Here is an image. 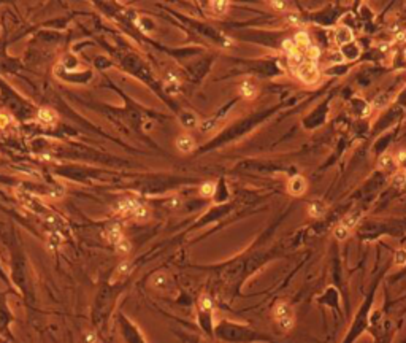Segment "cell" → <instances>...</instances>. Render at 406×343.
Returning a JSON list of instances; mask_svg holds the SVG:
<instances>
[{
	"instance_id": "2",
	"label": "cell",
	"mask_w": 406,
	"mask_h": 343,
	"mask_svg": "<svg viewBox=\"0 0 406 343\" xmlns=\"http://www.w3.org/2000/svg\"><path fill=\"white\" fill-rule=\"evenodd\" d=\"M297 75L298 78L303 81L306 85H314L316 81L319 80V69L313 61L310 62H303L302 65L297 67Z\"/></svg>"
},
{
	"instance_id": "5",
	"label": "cell",
	"mask_w": 406,
	"mask_h": 343,
	"mask_svg": "<svg viewBox=\"0 0 406 343\" xmlns=\"http://www.w3.org/2000/svg\"><path fill=\"white\" fill-rule=\"evenodd\" d=\"M287 189L292 195H302L306 191V179L300 175H295L294 178L289 181Z\"/></svg>"
},
{
	"instance_id": "8",
	"label": "cell",
	"mask_w": 406,
	"mask_h": 343,
	"mask_svg": "<svg viewBox=\"0 0 406 343\" xmlns=\"http://www.w3.org/2000/svg\"><path fill=\"white\" fill-rule=\"evenodd\" d=\"M240 94L245 97V99H254L257 95V87L253 81H243L240 86Z\"/></svg>"
},
{
	"instance_id": "1",
	"label": "cell",
	"mask_w": 406,
	"mask_h": 343,
	"mask_svg": "<svg viewBox=\"0 0 406 343\" xmlns=\"http://www.w3.org/2000/svg\"><path fill=\"white\" fill-rule=\"evenodd\" d=\"M273 316L282 331L287 332L294 328V323H295L294 308H292L287 302H278L273 308Z\"/></svg>"
},
{
	"instance_id": "23",
	"label": "cell",
	"mask_w": 406,
	"mask_h": 343,
	"mask_svg": "<svg viewBox=\"0 0 406 343\" xmlns=\"http://www.w3.org/2000/svg\"><path fill=\"white\" fill-rule=\"evenodd\" d=\"M306 54H308V57H310V59H318L319 54H321V51H319V48H318V46H310V48L306 50Z\"/></svg>"
},
{
	"instance_id": "17",
	"label": "cell",
	"mask_w": 406,
	"mask_h": 343,
	"mask_svg": "<svg viewBox=\"0 0 406 343\" xmlns=\"http://www.w3.org/2000/svg\"><path fill=\"white\" fill-rule=\"evenodd\" d=\"M351 234V229L349 227H346L344 224H338L337 227H335V231H334V235L337 237L338 240H344V239H347V235Z\"/></svg>"
},
{
	"instance_id": "21",
	"label": "cell",
	"mask_w": 406,
	"mask_h": 343,
	"mask_svg": "<svg viewBox=\"0 0 406 343\" xmlns=\"http://www.w3.org/2000/svg\"><path fill=\"white\" fill-rule=\"evenodd\" d=\"M115 248H116V250H118L119 253H123V255H127V253L131 251V242H129V240H126V239H124L123 242H119V243L116 245Z\"/></svg>"
},
{
	"instance_id": "9",
	"label": "cell",
	"mask_w": 406,
	"mask_h": 343,
	"mask_svg": "<svg viewBox=\"0 0 406 343\" xmlns=\"http://www.w3.org/2000/svg\"><path fill=\"white\" fill-rule=\"evenodd\" d=\"M308 213L313 218H321L324 213H326V205H324V202L321 200H314L311 202L310 205H308Z\"/></svg>"
},
{
	"instance_id": "13",
	"label": "cell",
	"mask_w": 406,
	"mask_h": 343,
	"mask_svg": "<svg viewBox=\"0 0 406 343\" xmlns=\"http://www.w3.org/2000/svg\"><path fill=\"white\" fill-rule=\"evenodd\" d=\"M151 284L154 286V288L164 289V288H167V284H168V276L165 273H156V275L152 276Z\"/></svg>"
},
{
	"instance_id": "24",
	"label": "cell",
	"mask_w": 406,
	"mask_h": 343,
	"mask_svg": "<svg viewBox=\"0 0 406 343\" xmlns=\"http://www.w3.org/2000/svg\"><path fill=\"white\" fill-rule=\"evenodd\" d=\"M282 46H284V50H286L289 54H290V53H294V51H297L295 43L292 42V40H284V42H282Z\"/></svg>"
},
{
	"instance_id": "16",
	"label": "cell",
	"mask_w": 406,
	"mask_h": 343,
	"mask_svg": "<svg viewBox=\"0 0 406 343\" xmlns=\"http://www.w3.org/2000/svg\"><path fill=\"white\" fill-rule=\"evenodd\" d=\"M295 43H297L298 46L305 48V50H308V48L311 46L310 37H308V34H306V32H298V34L295 35Z\"/></svg>"
},
{
	"instance_id": "14",
	"label": "cell",
	"mask_w": 406,
	"mask_h": 343,
	"mask_svg": "<svg viewBox=\"0 0 406 343\" xmlns=\"http://www.w3.org/2000/svg\"><path fill=\"white\" fill-rule=\"evenodd\" d=\"M216 192V184L213 181H206L200 186V195L203 197H211V195H214Z\"/></svg>"
},
{
	"instance_id": "12",
	"label": "cell",
	"mask_w": 406,
	"mask_h": 343,
	"mask_svg": "<svg viewBox=\"0 0 406 343\" xmlns=\"http://www.w3.org/2000/svg\"><path fill=\"white\" fill-rule=\"evenodd\" d=\"M209 6H211L209 11L213 16H222V14H225L229 3H227V2H211Z\"/></svg>"
},
{
	"instance_id": "10",
	"label": "cell",
	"mask_w": 406,
	"mask_h": 343,
	"mask_svg": "<svg viewBox=\"0 0 406 343\" xmlns=\"http://www.w3.org/2000/svg\"><path fill=\"white\" fill-rule=\"evenodd\" d=\"M378 167L381 170H386V172H392L394 167H395V161L391 154H384V156H381L379 162H378Z\"/></svg>"
},
{
	"instance_id": "27",
	"label": "cell",
	"mask_w": 406,
	"mask_h": 343,
	"mask_svg": "<svg viewBox=\"0 0 406 343\" xmlns=\"http://www.w3.org/2000/svg\"><path fill=\"white\" fill-rule=\"evenodd\" d=\"M405 158H406V153H405V151H402V153L399 154V159H400V161H403Z\"/></svg>"
},
{
	"instance_id": "3",
	"label": "cell",
	"mask_w": 406,
	"mask_h": 343,
	"mask_svg": "<svg viewBox=\"0 0 406 343\" xmlns=\"http://www.w3.org/2000/svg\"><path fill=\"white\" fill-rule=\"evenodd\" d=\"M140 205H141V203L136 202L135 199H123L116 205V211L123 216H134V213Z\"/></svg>"
},
{
	"instance_id": "11",
	"label": "cell",
	"mask_w": 406,
	"mask_h": 343,
	"mask_svg": "<svg viewBox=\"0 0 406 343\" xmlns=\"http://www.w3.org/2000/svg\"><path fill=\"white\" fill-rule=\"evenodd\" d=\"M199 308L203 313H211L213 312V300L208 296V294H202L199 300Z\"/></svg>"
},
{
	"instance_id": "26",
	"label": "cell",
	"mask_w": 406,
	"mask_h": 343,
	"mask_svg": "<svg viewBox=\"0 0 406 343\" xmlns=\"http://www.w3.org/2000/svg\"><path fill=\"white\" fill-rule=\"evenodd\" d=\"M271 5L276 6V10H284V6H286L284 2H271Z\"/></svg>"
},
{
	"instance_id": "18",
	"label": "cell",
	"mask_w": 406,
	"mask_h": 343,
	"mask_svg": "<svg viewBox=\"0 0 406 343\" xmlns=\"http://www.w3.org/2000/svg\"><path fill=\"white\" fill-rule=\"evenodd\" d=\"M394 262H395V265H399V267L406 265V250H405V248H400V250H397V251H395V255H394Z\"/></svg>"
},
{
	"instance_id": "22",
	"label": "cell",
	"mask_w": 406,
	"mask_h": 343,
	"mask_svg": "<svg viewBox=\"0 0 406 343\" xmlns=\"http://www.w3.org/2000/svg\"><path fill=\"white\" fill-rule=\"evenodd\" d=\"M289 62L292 64V65H302L303 64V57H302V54H300L298 51H294V53H290L289 54Z\"/></svg>"
},
{
	"instance_id": "4",
	"label": "cell",
	"mask_w": 406,
	"mask_h": 343,
	"mask_svg": "<svg viewBox=\"0 0 406 343\" xmlns=\"http://www.w3.org/2000/svg\"><path fill=\"white\" fill-rule=\"evenodd\" d=\"M176 148L181 153H191L196 150V140L189 134H181L176 137Z\"/></svg>"
},
{
	"instance_id": "15",
	"label": "cell",
	"mask_w": 406,
	"mask_h": 343,
	"mask_svg": "<svg viewBox=\"0 0 406 343\" xmlns=\"http://www.w3.org/2000/svg\"><path fill=\"white\" fill-rule=\"evenodd\" d=\"M132 270V264L129 262V260H124V262H121L116 268V272H115V278H119V276H126L129 275Z\"/></svg>"
},
{
	"instance_id": "7",
	"label": "cell",
	"mask_w": 406,
	"mask_h": 343,
	"mask_svg": "<svg viewBox=\"0 0 406 343\" xmlns=\"http://www.w3.org/2000/svg\"><path fill=\"white\" fill-rule=\"evenodd\" d=\"M38 119H40V122H43V124H46V126H54L56 121H58V114H56L54 110H51V108H40Z\"/></svg>"
},
{
	"instance_id": "19",
	"label": "cell",
	"mask_w": 406,
	"mask_h": 343,
	"mask_svg": "<svg viewBox=\"0 0 406 343\" xmlns=\"http://www.w3.org/2000/svg\"><path fill=\"white\" fill-rule=\"evenodd\" d=\"M337 40H338V43H346V42H351V40H352V34H351V30H347L346 27L339 29V30H338V34H337Z\"/></svg>"
},
{
	"instance_id": "25",
	"label": "cell",
	"mask_w": 406,
	"mask_h": 343,
	"mask_svg": "<svg viewBox=\"0 0 406 343\" xmlns=\"http://www.w3.org/2000/svg\"><path fill=\"white\" fill-rule=\"evenodd\" d=\"M10 121H11V118L8 116V114H5V113H0V129L6 127L8 124H10Z\"/></svg>"
},
{
	"instance_id": "6",
	"label": "cell",
	"mask_w": 406,
	"mask_h": 343,
	"mask_svg": "<svg viewBox=\"0 0 406 343\" xmlns=\"http://www.w3.org/2000/svg\"><path fill=\"white\" fill-rule=\"evenodd\" d=\"M105 237H107V240L110 243H113L116 247L119 242L124 240V235H123V231H121V227L118 224H111L107 227V231H105Z\"/></svg>"
},
{
	"instance_id": "20",
	"label": "cell",
	"mask_w": 406,
	"mask_h": 343,
	"mask_svg": "<svg viewBox=\"0 0 406 343\" xmlns=\"http://www.w3.org/2000/svg\"><path fill=\"white\" fill-rule=\"evenodd\" d=\"M405 183H406V175L402 173V172H399V173H395V175L392 176V186H395V187H403Z\"/></svg>"
}]
</instances>
